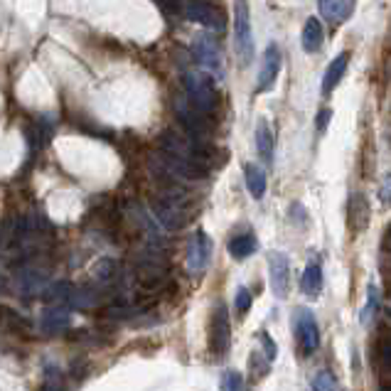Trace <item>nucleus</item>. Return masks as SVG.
Returning a JSON list of instances; mask_svg holds the SVG:
<instances>
[{"label":"nucleus","instance_id":"f257e3e1","mask_svg":"<svg viewBox=\"0 0 391 391\" xmlns=\"http://www.w3.org/2000/svg\"><path fill=\"white\" fill-rule=\"evenodd\" d=\"M234 45L241 65H252L254 59V32H252V10L246 0H234Z\"/></svg>","mask_w":391,"mask_h":391},{"label":"nucleus","instance_id":"f03ea898","mask_svg":"<svg viewBox=\"0 0 391 391\" xmlns=\"http://www.w3.org/2000/svg\"><path fill=\"white\" fill-rule=\"evenodd\" d=\"M185 89H187V99H190V106L197 109L199 113H210L216 109V89L212 84L210 74H187L185 76Z\"/></svg>","mask_w":391,"mask_h":391},{"label":"nucleus","instance_id":"7ed1b4c3","mask_svg":"<svg viewBox=\"0 0 391 391\" xmlns=\"http://www.w3.org/2000/svg\"><path fill=\"white\" fill-rule=\"evenodd\" d=\"M192 52H194V59L202 65V69L210 71V76L224 79V57H222V49H219L214 37H210V35L197 37L192 45Z\"/></svg>","mask_w":391,"mask_h":391},{"label":"nucleus","instance_id":"20e7f679","mask_svg":"<svg viewBox=\"0 0 391 391\" xmlns=\"http://www.w3.org/2000/svg\"><path fill=\"white\" fill-rule=\"evenodd\" d=\"M229 337H232V327H229V310L224 303H216L212 310L210 320V345L214 355H224L229 347Z\"/></svg>","mask_w":391,"mask_h":391},{"label":"nucleus","instance_id":"39448f33","mask_svg":"<svg viewBox=\"0 0 391 391\" xmlns=\"http://www.w3.org/2000/svg\"><path fill=\"white\" fill-rule=\"evenodd\" d=\"M295 333H298L303 355H315L320 347V330H317L315 315L308 308H300L295 313Z\"/></svg>","mask_w":391,"mask_h":391},{"label":"nucleus","instance_id":"423d86ee","mask_svg":"<svg viewBox=\"0 0 391 391\" xmlns=\"http://www.w3.org/2000/svg\"><path fill=\"white\" fill-rule=\"evenodd\" d=\"M280 65H283V54H280V47L276 42H271L266 47V52L261 57V69H258V84H256V91L258 93H266L273 89L276 79H278V71Z\"/></svg>","mask_w":391,"mask_h":391},{"label":"nucleus","instance_id":"0eeeda50","mask_svg":"<svg viewBox=\"0 0 391 391\" xmlns=\"http://www.w3.org/2000/svg\"><path fill=\"white\" fill-rule=\"evenodd\" d=\"M185 15L187 20H192V23L202 25V27L212 30V32H224L222 12L216 10L214 5H210V3H205V0H187Z\"/></svg>","mask_w":391,"mask_h":391},{"label":"nucleus","instance_id":"6e6552de","mask_svg":"<svg viewBox=\"0 0 391 391\" xmlns=\"http://www.w3.org/2000/svg\"><path fill=\"white\" fill-rule=\"evenodd\" d=\"M210 256H212V239L199 229V232H194V236L190 239V246H187V271L192 276H199L207 269Z\"/></svg>","mask_w":391,"mask_h":391},{"label":"nucleus","instance_id":"1a4fd4ad","mask_svg":"<svg viewBox=\"0 0 391 391\" xmlns=\"http://www.w3.org/2000/svg\"><path fill=\"white\" fill-rule=\"evenodd\" d=\"M269 273L276 298H286L288 291H291V261H288L286 254L280 252L269 254Z\"/></svg>","mask_w":391,"mask_h":391},{"label":"nucleus","instance_id":"9d476101","mask_svg":"<svg viewBox=\"0 0 391 391\" xmlns=\"http://www.w3.org/2000/svg\"><path fill=\"white\" fill-rule=\"evenodd\" d=\"M357 0H317L320 18L327 25H342L355 15Z\"/></svg>","mask_w":391,"mask_h":391},{"label":"nucleus","instance_id":"9b49d317","mask_svg":"<svg viewBox=\"0 0 391 391\" xmlns=\"http://www.w3.org/2000/svg\"><path fill=\"white\" fill-rule=\"evenodd\" d=\"M69 305H49V308L42 310V317H40V325L47 335H59L65 333L67 327L71 322V313H69Z\"/></svg>","mask_w":391,"mask_h":391},{"label":"nucleus","instance_id":"f8f14e48","mask_svg":"<svg viewBox=\"0 0 391 391\" xmlns=\"http://www.w3.org/2000/svg\"><path fill=\"white\" fill-rule=\"evenodd\" d=\"M347 224L352 232H364L369 227V202L362 192H355L347 202Z\"/></svg>","mask_w":391,"mask_h":391},{"label":"nucleus","instance_id":"ddd939ff","mask_svg":"<svg viewBox=\"0 0 391 391\" xmlns=\"http://www.w3.org/2000/svg\"><path fill=\"white\" fill-rule=\"evenodd\" d=\"M347 65H350V54L347 52H342V54H337V57L327 65V69H325V74H322V87H320V91L325 93H333L335 89H337V84L342 82V76H345V71H347Z\"/></svg>","mask_w":391,"mask_h":391},{"label":"nucleus","instance_id":"4468645a","mask_svg":"<svg viewBox=\"0 0 391 391\" xmlns=\"http://www.w3.org/2000/svg\"><path fill=\"white\" fill-rule=\"evenodd\" d=\"M322 37H325V30L322 23L317 18H308L303 25V32H300V45L308 54H315L322 47Z\"/></svg>","mask_w":391,"mask_h":391},{"label":"nucleus","instance_id":"2eb2a0df","mask_svg":"<svg viewBox=\"0 0 391 391\" xmlns=\"http://www.w3.org/2000/svg\"><path fill=\"white\" fill-rule=\"evenodd\" d=\"M258 249V241L252 232H244V234H236L232 241H229V254H232L236 261H244L249 258L252 254H256Z\"/></svg>","mask_w":391,"mask_h":391},{"label":"nucleus","instance_id":"dca6fc26","mask_svg":"<svg viewBox=\"0 0 391 391\" xmlns=\"http://www.w3.org/2000/svg\"><path fill=\"white\" fill-rule=\"evenodd\" d=\"M244 180H246V190L254 199H261L266 194V172H263L258 165L246 163L244 165Z\"/></svg>","mask_w":391,"mask_h":391},{"label":"nucleus","instance_id":"f3484780","mask_svg":"<svg viewBox=\"0 0 391 391\" xmlns=\"http://www.w3.org/2000/svg\"><path fill=\"white\" fill-rule=\"evenodd\" d=\"M256 150L263 163H273V131H271L269 121H258L256 126Z\"/></svg>","mask_w":391,"mask_h":391},{"label":"nucleus","instance_id":"a211bd4d","mask_svg":"<svg viewBox=\"0 0 391 391\" xmlns=\"http://www.w3.org/2000/svg\"><path fill=\"white\" fill-rule=\"evenodd\" d=\"M300 288H303L305 295H310V298H315V295H320L322 291V269L317 261H310L308 266H305L303 271V283H300Z\"/></svg>","mask_w":391,"mask_h":391},{"label":"nucleus","instance_id":"6ab92c4d","mask_svg":"<svg viewBox=\"0 0 391 391\" xmlns=\"http://www.w3.org/2000/svg\"><path fill=\"white\" fill-rule=\"evenodd\" d=\"M47 286H49V283H47V278L40 273V271H35V269H25L23 273L18 276V288L23 293H27V295L42 293Z\"/></svg>","mask_w":391,"mask_h":391},{"label":"nucleus","instance_id":"aec40b11","mask_svg":"<svg viewBox=\"0 0 391 391\" xmlns=\"http://www.w3.org/2000/svg\"><path fill=\"white\" fill-rule=\"evenodd\" d=\"M377 310H379V288L374 286V283H369V288H367V300H364L362 313H359V322H362L364 327L372 325V320L377 317Z\"/></svg>","mask_w":391,"mask_h":391},{"label":"nucleus","instance_id":"412c9836","mask_svg":"<svg viewBox=\"0 0 391 391\" xmlns=\"http://www.w3.org/2000/svg\"><path fill=\"white\" fill-rule=\"evenodd\" d=\"M313 391H337V379H335L333 372H327V369H322V372H317L315 377H313Z\"/></svg>","mask_w":391,"mask_h":391},{"label":"nucleus","instance_id":"4be33fe9","mask_svg":"<svg viewBox=\"0 0 391 391\" xmlns=\"http://www.w3.org/2000/svg\"><path fill=\"white\" fill-rule=\"evenodd\" d=\"M222 391H244V377H241L239 372H234V369L224 372L222 374Z\"/></svg>","mask_w":391,"mask_h":391},{"label":"nucleus","instance_id":"5701e85b","mask_svg":"<svg viewBox=\"0 0 391 391\" xmlns=\"http://www.w3.org/2000/svg\"><path fill=\"white\" fill-rule=\"evenodd\" d=\"M249 308H252V293H249L246 286H241L239 291H236V313H239V315H246Z\"/></svg>","mask_w":391,"mask_h":391},{"label":"nucleus","instance_id":"b1692460","mask_svg":"<svg viewBox=\"0 0 391 391\" xmlns=\"http://www.w3.org/2000/svg\"><path fill=\"white\" fill-rule=\"evenodd\" d=\"M258 339L263 342V355H266V362H273L276 359V342L269 333H258Z\"/></svg>","mask_w":391,"mask_h":391},{"label":"nucleus","instance_id":"393cba45","mask_svg":"<svg viewBox=\"0 0 391 391\" xmlns=\"http://www.w3.org/2000/svg\"><path fill=\"white\" fill-rule=\"evenodd\" d=\"M379 202L384 207H391V172L381 180V185H379Z\"/></svg>","mask_w":391,"mask_h":391},{"label":"nucleus","instance_id":"a878e982","mask_svg":"<svg viewBox=\"0 0 391 391\" xmlns=\"http://www.w3.org/2000/svg\"><path fill=\"white\" fill-rule=\"evenodd\" d=\"M96 276H99V278H104V280L111 278V276H113V261H109V258H106V261H101Z\"/></svg>","mask_w":391,"mask_h":391},{"label":"nucleus","instance_id":"bb28decb","mask_svg":"<svg viewBox=\"0 0 391 391\" xmlns=\"http://www.w3.org/2000/svg\"><path fill=\"white\" fill-rule=\"evenodd\" d=\"M381 359H384V367L391 372V337H386L381 345Z\"/></svg>","mask_w":391,"mask_h":391},{"label":"nucleus","instance_id":"cd10ccee","mask_svg":"<svg viewBox=\"0 0 391 391\" xmlns=\"http://www.w3.org/2000/svg\"><path fill=\"white\" fill-rule=\"evenodd\" d=\"M330 109H322L320 113H317V131H325V126H327V121H330Z\"/></svg>","mask_w":391,"mask_h":391},{"label":"nucleus","instance_id":"c85d7f7f","mask_svg":"<svg viewBox=\"0 0 391 391\" xmlns=\"http://www.w3.org/2000/svg\"><path fill=\"white\" fill-rule=\"evenodd\" d=\"M381 391H391V384H386V386H381Z\"/></svg>","mask_w":391,"mask_h":391},{"label":"nucleus","instance_id":"c756f323","mask_svg":"<svg viewBox=\"0 0 391 391\" xmlns=\"http://www.w3.org/2000/svg\"><path fill=\"white\" fill-rule=\"evenodd\" d=\"M389 249H391V227H389Z\"/></svg>","mask_w":391,"mask_h":391},{"label":"nucleus","instance_id":"7c9ffc66","mask_svg":"<svg viewBox=\"0 0 391 391\" xmlns=\"http://www.w3.org/2000/svg\"><path fill=\"white\" fill-rule=\"evenodd\" d=\"M45 391H57V389H45Z\"/></svg>","mask_w":391,"mask_h":391}]
</instances>
